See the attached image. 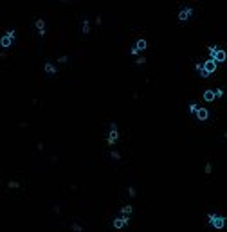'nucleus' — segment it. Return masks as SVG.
I'll return each mask as SVG.
<instances>
[{
	"label": "nucleus",
	"instance_id": "1",
	"mask_svg": "<svg viewBox=\"0 0 227 232\" xmlns=\"http://www.w3.org/2000/svg\"><path fill=\"white\" fill-rule=\"evenodd\" d=\"M207 222L211 227H215V230H222L227 225V218L225 216H220V214H207Z\"/></svg>",
	"mask_w": 227,
	"mask_h": 232
},
{
	"label": "nucleus",
	"instance_id": "2",
	"mask_svg": "<svg viewBox=\"0 0 227 232\" xmlns=\"http://www.w3.org/2000/svg\"><path fill=\"white\" fill-rule=\"evenodd\" d=\"M207 51H209V58H213L216 63H224V61L227 60V52L222 51V49H218L216 45H211Z\"/></svg>",
	"mask_w": 227,
	"mask_h": 232
},
{
	"label": "nucleus",
	"instance_id": "3",
	"mask_svg": "<svg viewBox=\"0 0 227 232\" xmlns=\"http://www.w3.org/2000/svg\"><path fill=\"white\" fill-rule=\"evenodd\" d=\"M216 67H218V63L215 61V60H213V58H209L206 63L202 65V68L206 70V74H207V76H211L213 72H216Z\"/></svg>",
	"mask_w": 227,
	"mask_h": 232
},
{
	"label": "nucleus",
	"instance_id": "4",
	"mask_svg": "<svg viewBox=\"0 0 227 232\" xmlns=\"http://www.w3.org/2000/svg\"><path fill=\"white\" fill-rule=\"evenodd\" d=\"M193 13H195V9H193L191 6H187V7H182V9H180V13H178V20H180V22L189 20V18L193 16Z\"/></svg>",
	"mask_w": 227,
	"mask_h": 232
},
{
	"label": "nucleus",
	"instance_id": "5",
	"mask_svg": "<svg viewBox=\"0 0 227 232\" xmlns=\"http://www.w3.org/2000/svg\"><path fill=\"white\" fill-rule=\"evenodd\" d=\"M195 115H196L198 121H207V119H209V112H207L206 108H200V106H198L196 112H195Z\"/></svg>",
	"mask_w": 227,
	"mask_h": 232
},
{
	"label": "nucleus",
	"instance_id": "6",
	"mask_svg": "<svg viewBox=\"0 0 227 232\" xmlns=\"http://www.w3.org/2000/svg\"><path fill=\"white\" fill-rule=\"evenodd\" d=\"M215 99H216L215 90H206V92H204V101H206V103H213Z\"/></svg>",
	"mask_w": 227,
	"mask_h": 232
},
{
	"label": "nucleus",
	"instance_id": "7",
	"mask_svg": "<svg viewBox=\"0 0 227 232\" xmlns=\"http://www.w3.org/2000/svg\"><path fill=\"white\" fill-rule=\"evenodd\" d=\"M115 139H117V128H115V124H114L112 131H110V137H108V144H114V142H115Z\"/></svg>",
	"mask_w": 227,
	"mask_h": 232
},
{
	"label": "nucleus",
	"instance_id": "8",
	"mask_svg": "<svg viewBox=\"0 0 227 232\" xmlns=\"http://www.w3.org/2000/svg\"><path fill=\"white\" fill-rule=\"evenodd\" d=\"M135 49H137V51H139V49H146V42H144V40H139Z\"/></svg>",
	"mask_w": 227,
	"mask_h": 232
},
{
	"label": "nucleus",
	"instance_id": "9",
	"mask_svg": "<svg viewBox=\"0 0 227 232\" xmlns=\"http://www.w3.org/2000/svg\"><path fill=\"white\" fill-rule=\"evenodd\" d=\"M124 222H126V220H115V222H114V225H115L117 229H121V227L124 225Z\"/></svg>",
	"mask_w": 227,
	"mask_h": 232
},
{
	"label": "nucleus",
	"instance_id": "10",
	"mask_svg": "<svg viewBox=\"0 0 227 232\" xmlns=\"http://www.w3.org/2000/svg\"><path fill=\"white\" fill-rule=\"evenodd\" d=\"M36 27L40 29V32H43V27H45V23H43V20H38V22H36Z\"/></svg>",
	"mask_w": 227,
	"mask_h": 232
},
{
	"label": "nucleus",
	"instance_id": "11",
	"mask_svg": "<svg viewBox=\"0 0 227 232\" xmlns=\"http://www.w3.org/2000/svg\"><path fill=\"white\" fill-rule=\"evenodd\" d=\"M211 171H213V166H211V162H207V164H206V173L209 175Z\"/></svg>",
	"mask_w": 227,
	"mask_h": 232
},
{
	"label": "nucleus",
	"instance_id": "12",
	"mask_svg": "<svg viewBox=\"0 0 227 232\" xmlns=\"http://www.w3.org/2000/svg\"><path fill=\"white\" fill-rule=\"evenodd\" d=\"M215 95H216V97H222V95H224V90H222V88L215 90Z\"/></svg>",
	"mask_w": 227,
	"mask_h": 232
},
{
	"label": "nucleus",
	"instance_id": "13",
	"mask_svg": "<svg viewBox=\"0 0 227 232\" xmlns=\"http://www.w3.org/2000/svg\"><path fill=\"white\" fill-rule=\"evenodd\" d=\"M196 108H198V105H189V112H191V114H195Z\"/></svg>",
	"mask_w": 227,
	"mask_h": 232
},
{
	"label": "nucleus",
	"instance_id": "14",
	"mask_svg": "<svg viewBox=\"0 0 227 232\" xmlns=\"http://www.w3.org/2000/svg\"><path fill=\"white\" fill-rule=\"evenodd\" d=\"M132 212V207H124L123 209V214H130Z\"/></svg>",
	"mask_w": 227,
	"mask_h": 232
},
{
	"label": "nucleus",
	"instance_id": "15",
	"mask_svg": "<svg viewBox=\"0 0 227 232\" xmlns=\"http://www.w3.org/2000/svg\"><path fill=\"white\" fill-rule=\"evenodd\" d=\"M83 31L88 32V22H87V20H85V23H83Z\"/></svg>",
	"mask_w": 227,
	"mask_h": 232
},
{
	"label": "nucleus",
	"instance_id": "16",
	"mask_svg": "<svg viewBox=\"0 0 227 232\" xmlns=\"http://www.w3.org/2000/svg\"><path fill=\"white\" fill-rule=\"evenodd\" d=\"M45 68H47V70H49V72H51V74H52V72H54V67H52L51 63L47 65V67H45Z\"/></svg>",
	"mask_w": 227,
	"mask_h": 232
}]
</instances>
